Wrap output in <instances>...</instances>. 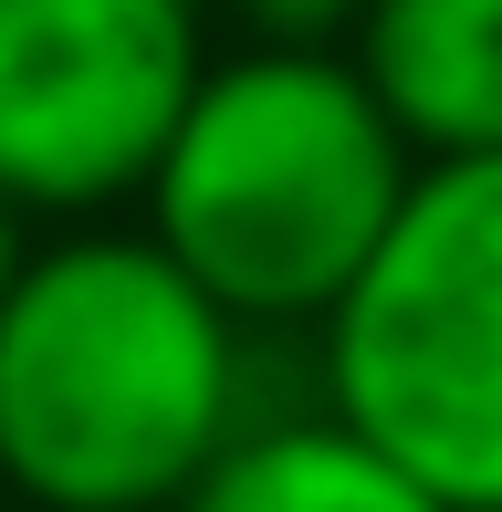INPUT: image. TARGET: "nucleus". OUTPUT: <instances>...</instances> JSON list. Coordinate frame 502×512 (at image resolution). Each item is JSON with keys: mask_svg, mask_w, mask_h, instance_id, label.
Here are the masks:
<instances>
[{"mask_svg": "<svg viewBox=\"0 0 502 512\" xmlns=\"http://www.w3.org/2000/svg\"><path fill=\"white\" fill-rule=\"evenodd\" d=\"M262 345L147 220L42 230L0 304V502L178 512L272 408Z\"/></svg>", "mask_w": 502, "mask_h": 512, "instance_id": "f257e3e1", "label": "nucleus"}, {"mask_svg": "<svg viewBox=\"0 0 502 512\" xmlns=\"http://www.w3.org/2000/svg\"><path fill=\"white\" fill-rule=\"evenodd\" d=\"M408 189L419 147L356 74V53L220 42L136 220L251 335H325V314L398 230Z\"/></svg>", "mask_w": 502, "mask_h": 512, "instance_id": "f03ea898", "label": "nucleus"}, {"mask_svg": "<svg viewBox=\"0 0 502 512\" xmlns=\"http://www.w3.org/2000/svg\"><path fill=\"white\" fill-rule=\"evenodd\" d=\"M314 398L450 512H502V157L419 168L398 230L314 335Z\"/></svg>", "mask_w": 502, "mask_h": 512, "instance_id": "7ed1b4c3", "label": "nucleus"}, {"mask_svg": "<svg viewBox=\"0 0 502 512\" xmlns=\"http://www.w3.org/2000/svg\"><path fill=\"white\" fill-rule=\"evenodd\" d=\"M210 63V0H0V199L32 230L136 220Z\"/></svg>", "mask_w": 502, "mask_h": 512, "instance_id": "20e7f679", "label": "nucleus"}, {"mask_svg": "<svg viewBox=\"0 0 502 512\" xmlns=\"http://www.w3.org/2000/svg\"><path fill=\"white\" fill-rule=\"evenodd\" d=\"M346 53L419 168L502 157V0H377Z\"/></svg>", "mask_w": 502, "mask_h": 512, "instance_id": "39448f33", "label": "nucleus"}, {"mask_svg": "<svg viewBox=\"0 0 502 512\" xmlns=\"http://www.w3.org/2000/svg\"><path fill=\"white\" fill-rule=\"evenodd\" d=\"M178 512H450V502L398 450H377L346 408L272 398Z\"/></svg>", "mask_w": 502, "mask_h": 512, "instance_id": "423d86ee", "label": "nucleus"}, {"mask_svg": "<svg viewBox=\"0 0 502 512\" xmlns=\"http://www.w3.org/2000/svg\"><path fill=\"white\" fill-rule=\"evenodd\" d=\"M367 11L377 0H210L220 42H262V53H346Z\"/></svg>", "mask_w": 502, "mask_h": 512, "instance_id": "0eeeda50", "label": "nucleus"}, {"mask_svg": "<svg viewBox=\"0 0 502 512\" xmlns=\"http://www.w3.org/2000/svg\"><path fill=\"white\" fill-rule=\"evenodd\" d=\"M32 241H42V230L21 220L11 199H0V304H11V283H21V262H32Z\"/></svg>", "mask_w": 502, "mask_h": 512, "instance_id": "6e6552de", "label": "nucleus"}]
</instances>
